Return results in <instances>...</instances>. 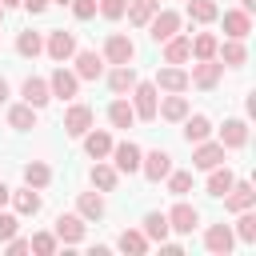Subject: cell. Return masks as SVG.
I'll return each mask as SVG.
<instances>
[{
    "mask_svg": "<svg viewBox=\"0 0 256 256\" xmlns=\"http://www.w3.org/2000/svg\"><path fill=\"white\" fill-rule=\"evenodd\" d=\"M164 180H168V192H172V196H184V192L192 188V172H168Z\"/></svg>",
    "mask_w": 256,
    "mask_h": 256,
    "instance_id": "41",
    "label": "cell"
},
{
    "mask_svg": "<svg viewBox=\"0 0 256 256\" xmlns=\"http://www.w3.org/2000/svg\"><path fill=\"white\" fill-rule=\"evenodd\" d=\"M76 88H80V76H76V72H68V68H56V72L48 76V92H52V96H60V100H72V96H76Z\"/></svg>",
    "mask_w": 256,
    "mask_h": 256,
    "instance_id": "11",
    "label": "cell"
},
{
    "mask_svg": "<svg viewBox=\"0 0 256 256\" xmlns=\"http://www.w3.org/2000/svg\"><path fill=\"white\" fill-rule=\"evenodd\" d=\"M108 120H112V128H132V124H136V112H132V104L120 96V100L108 104Z\"/></svg>",
    "mask_w": 256,
    "mask_h": 256,
    "instance_id": "30",
    "label": "cell"
},
{
    "mask_svg": "<svg viewBox=\"0 0 256 256\" xmlns=\"http://www.w3.org/2000/svg\"><path fill=\"white\" fill-rule=\"evenodd\" d=\"M208 172H212V176H208V196H224V192L232 188V180H236L228 164H216V168H208Z\"/></svg>",
    "mask_w": 256,
    "mask_h": 256,
    "instance_id": "33",
    "label": "cell"
},
{
    "mask_svg": "<svg viewBox=\"0 0 256 256\" xmlns=\"http://www.w3.org/2000/svg\"><path fill=\"white\" fill-rule=\"evenodd\" d=\"M240 8H244V12L252 16V12H256V0H240Z\"/></svg>",
    "mask_w": 256,
    "mask_h": 256,
    "instance_id": "48",
    "label": "cell"
},
{
    "mask_svg": "<svg viewBox=\"0 0 256 256\" xmlns=\"http://www.w3.org/2000/svg\"><path fill=\"white\" fill-rule=\"evenodd\" d=\"M16 228H20V216H12V212H0V240L16 236Z\"/></svg>",
    "mask_w": 256,
    "mask_h": 256,
    "instance_id": "44",
    "label": "cell"
},
{
    "mask_svg": "<svg viewBox=\"0 0 256 256\" xmlns=\"http://www.w3.org/2000/svg\"><path fill=\"white\" fill-rule=\"evenodd\" d=\"M0 16H4V4H0Z\"/></svg>",
    "mask_w": 256,
    "mask_h": 256,
    "instance_id": "52",
    "label": "cell"
},
{
    "mask_svg": "<svg viewBox=\"0 0 256 256\" xmlns=\"http://www.w3.org/2000/svg\"><path fill=\"white\" fill-rule=\"evenodd\" d=\"M180 32V12H172V8H156V16L148 20V36L156 40V44H164L168 36H176Z\"/></svg>",
    "mask_w": 256,
    "mask_h": 256,
    "instance_id": "3",
    "label": "cell"
},
{
    "mask_svg": "<svg viewBox=\"0 0 256 256\" xmlns=\"http://www.w3.org/2000/svg\"><path fill=\"white\" fill-rule=\"evenodd\" d=\"M56 244H60V240H56V232H36V236L28 240V252H36V256H52V252H56Z\"/></svg>",
    "mask_w": 256,
    "mask_h": 256,
    "instance_id": "40",
    "label": "cell"
},
{
    "mask_svg": "<svg viewBox=\"0 0 256 256\" xmlns=\"http://www.w3.org/2000/svg\"><path fill=\"white\" fill-rule=\"evenodd\" d=\"M116 248H120V252H132V256H140V252H148V236H144V232L124 228V232H120V240H116Z\"/></svg>",
    "mask_w": 256,
    "mask_h": 256,
    "instance_id": "38",
    "label": "cell"
},
{
    "mask_svg": "<svg viewBox=\"0 0 256 256\" xmlns=\"http://www.w3.org/2000/svg\"><path fill=\"white\" fill-rule=\"evenodd\" d=\"M208 136H212V120H208V116H200V112H196V116H184V140H188V144H200V140H208Z\"/></svg>",
    "mask_w": 256,
    "mask_h": 256,
    "instance_id": "25",
    "label": "cell"
},
{
    "mask_svg": "<svg viewBox=\"0 0 256 256\" xmlns=\"http://www.w3.org/2000/svg\"><path fill=\"white\" fill-rule=\"evenodd\" d=\"M8 196H12V188H8V184H4V180H0V208H4V204H8Z\"/></svg>",
    "mask_w": 256,
    "mask_h": 256,
    "instance_id": "47",
    "label": "cell"
},
{
    "mask_svg": "<svg viewBox=\"0 0 256 256\" xmlns=\"http://www.w3.org/2000/svg\"><path fill=\"white\" fill-rule=\"evenodd\" d=\"M220 144H224V148H244V144H248V124H244L240 116L224 120V128H220Z\"/></svg>",
    "mask_w": 256,
    "mask_h": 256,
    "instance_id": "21",
    "label": "cell"
},
{
    "mask_svg": "<svg viewBox=\"0 0 256 256\" xmlns=\"http://www.w3.org/2000/svg\"><path fill=\"white\" fill-rule=\"evenodd\" d=\"M216 16H220L216 0H188V20H196V24H212Z\"/></svg>",
    "mask_w": 256,
    "mask_h": 256,
    "instance_id": "36",
    "label": "cell"
},
{
    "mask_svg": "<svg viewBox=\"0 0 256 256\" xmlns=\"http://www.w3.org/2000/svg\"><path fill=\"white\" fill-rule=\"evenodd\" d=\"M192 164L204 168V172L216 168V164H224V144H220V140H216V144H212V140H200L196 152H192Z\"/></svg>",
    "mask_w": 256,
    "mask_h": 256,
    "instance_id": "17",
    "label": "cell"
},
{
    "mask_svg": "<svg viewBox=\"0 0 256 256\" xmlns=\"http://www.w3.org/2000/svg\"><path fill=\"white\" fill-rule=\"evenodd\" d=\"M8 124H12L16 132L36 128V108H32V104H12V108H8Z\"/></svg>",
    "mask_w": 256,
    "mask_h": 256,
    "instance_id": "31",
    "label": "cell"
},
{
    "mask_svg": "<svg viewBox=\"0 0 256 256\" xmlns=\"http://www.w3.org/2000/svg\"><path fill=\"white\" fill-rule=\"evenodd\" d=\"M156 8H160V0H132L124 12H128V24H136V28H144L152 16H156Z\"/></svg>",
    "mask_w": 256,
    "mask_h": 256,
    "instance_id": "29",
    "label": "cell"
},
{
    "mask_svg": "<svg viewBox=\"0 0 256 256\" xmlns=\"http://www.w3.org/2000/svg\"><path fill=\"white\" fill-rule=\"evenodd\" d=\"M76 212H80L84 220H100V216H104V196H100V192H80V196H76Z\"/></svg>",
    "mask_w": 256,
    "mask_h": 256,
    "instance_id": "28",
    "label": "cell"
},
{
    "mask_svg": "<svg viewBox=\"0 0 256 256\" xmlns=\"http://www.w3.org/2000/svg\"><path fill=\"white\" fill-rule=\"evenodd\" d=\"M92 184H96L100 192H116V184H120L116 164H100V160H96V168H92Z\"/></svg>",
    "mask_w": 256,
    "mask_h": 256,
    "instance_id": "32",
    "label": "cell"
},
{
    "mask_svg": "<svg viewBox=\"0 0 256 256\" xmlns=\"http://www.w3.org/2000/svg\"><path fill=\"white\" fill-rule=\"evenodd\" d=\"M0 4H4V8H16V4H20V0H0Z\"/></svg>",
    "mask_w": 256,
    "mask_h": 256,
    "instance_id": "50",
    "label": "cell"
},
{
    "mask_svg": "<svg viewBox=\"0 0 256 256\" xmlns=\"http://www.w3.org/2000/svg\"><path fill=\"white\" fill-rule=\"evenodd\" d=\"M216 60L224 64V68H244V60H248V48H244V40H224V44H216Z\"/></svg>",
    "mask_w": 256,
    "mask_h": 256,
    "instance_id": "14",
    "label": "cell"
},
{
    "mask_svg": "<svg viewBox=\"0 0 256 256\" xmlns=\"http://www.w3.org/2000/svg\"><path fill=\"white\" fill-rule=\"evenodd\" d=\"M44 52H48L56 64H64V60H72V56H76V36H72V32H64V28H52V32H48Z\"/></svg>",
    "mask_w": 256,
    "mask_h": 256,
    "instance_id": "4",
    "label": "cell"
},
{
    "mask_svg": "<svg viewBox=\"0 0 256 256\" xmlns=\"http://www.w3.org/2000/svg\"><path fill=\"white\" fill-rule=\"evenodd\" d=\"M164 216H168V228H172V232H180V236H188V232L200 224V212H196L192 204H176V208H172V212H164Z\"/></svg>",
    "mask_w": 256,
    "mask_h": 256,
    "instance_id": "12",
    "label": "cell"
},
{
    "mask_svg": "<svg viewBox=\"0 0 256 256\" xmlns=\"http://www.w3.org/2000/svg\"><path fill=\"white\" fill-rule=\"evenodd\" d=\"M140 172H144L152 184H160V180L172 172V156H168L164 148H152V152H144V156H140Z\"/></svg>",
    "mask_w": 256,
    "mask_h": 256,
    "instance_id": "5",
    "label": "cell"
},
{
    "mask_svg": "<svg viewBox=\"0 0 256 256\" xmlns=\"http://www.w3.org/2000/svg\"><path fill=\"white\" fill-rule=\"evenodd\" d=\"M256 204V188L248 184V180H232V188L224 192V208L228 212H244V208H252Z\"/></svg>",
    "mask_w": 256,
    "mask_h": 256,
    "instance_id": "9",
    "label": "cell"
},
{
    "mask_svg": "<svg viewBox=\"0 0 256 256\" xmlns=\"http://www.w3.org/2000/svg\"><path fill=\"white\" fill-rule=\"evenodd\" d=\"M156 88H164V92H188V72L176 68V64H168V68L156 72Z\"/></svg>",
    "mask_w": 256,
    "mask_h": 256,
    "instance_id": "20",
    "label": "cell"
},
{
    "mask_svg": "<svg viewBox=\"0 0 256 256\" xmlns=\"http://www.w3.org/2000/svg\"><path fill=\"white\" fill-rule=\"evenodd\" d=\"M8 200L16 204V216H36V212H40V192H36V188H28V184H24L20 192H12Z\"/></svg>",
    "mask_w": 256,
    "mask_h": 256,
    "instance_id": "26",
    "label": "cell"
},
{
    "mask_svg": "<svg viewBox=\"0 0 256 256\" xmlns=\"http://www.w3.org/2000/svg\"><path fill=\"white\" fill-rule=\"evenodd\" d=\"M20 4H24V8H28V12H32V16H36V12H44V8H48V0H20Z\"/></svg>",
    "mask_w": 256,
    "mask_h": 256,
    "instance_id": "46",
    "label": "cell"
},
{
    "mask_svg": "<svg viewBox=\"0 0 256 256\" xmlns=\"http://www.w3.org/2000/svg\"><path fill=\"white\" fill-rule=\"evenodd\" d=\"M220 76H224V64L212 56V60H196V64H192L188 84H196V88H216V84H220Z\"/></svg>",
    "mask_w": 256,
    "mask_h": 256,
    "instance_id": "7",
    "label": "cell"
},
{
    "mask_svg": "<svg viewBox=\"0 0 256 256\" xmlns=\"http://www.w3.org/2000/svg\"><path fill=\"white\" fill-rule=\"evenodd\" d=\"M124 8H128V0H100V16L104 20H120Z\"/></svg>",
    "mask_w": 256,
    "mask_h": 256,
    "instance_id": "42",
    "label": "cell"
},
{
    "mask_svg": "<svg viewBox=\"0 0 256 256\" xmlns=\"http://www.w3.org/2000/svg\"><path fill=\"white\" fill-rule=\"evenodd\" d=\"M164 60L168 64H184V60H192V44H188V36H168L164 40Z\"/></svg>",
    "mask_w": 256,
    "mask_h": 256,
    "instance_id": "23",
    "label": "cell"
},
{
    "mask_svg": "<svg viewBox=\"0 0 256 256\" xmlns=\"http://www.w3.org/2000/svg\"><path fill=\"white\" fill-rule=\"evenodd\" d=\"M20 96H24V104H32L36 112L52 100V92H48V80H40V76H28L24 84H20Z\"/></svg>",
    "mask_w": 256,
    "mask_h": 256,
    "instance_id": "16",
    "label": "cell"
},
{
    "mask_svg": "<svg viewBox=\"0 0 256 256\" xmlns=\"http://www.w3.org/2000/svg\"><path fill=\"white\" fill-rule=\"evenodd\" d=\"M156 96H160L156 84H148V80L140 84L136 80V88H132V112H136V120H156V104H160Z\"/></svg>",
    "mask_w": 256,
    "mask_h": 256,
    "instance_id": "1",
    "label": "cell"
},
{
    "mask_svg": "<svg viewBox=\"0 0 256 256\" xmlns=\"http://www.w3.org/2000/svg\"><path fill=\"white\" fill-rule=\"evenodd\" d=\"M24 184H28V188H36V192H40V188H48V184H52V168H48L44 160L24 164Z\"/></svg>",
    "mask_w": 256,
    "mask_h": 256,
    "instance_id": "27",
    "label": "cell"
},
{
    "mask_svg": "<svg viewBox=\"0 0 256 256\" xmlns=\"http://www.w3.org/2000/svg\"><path fill=\"white\" fill-rule=\"evenodd\" d=\"M108 88H112L116 96H128V92L136 88V68H132V64H116V68L108 72Z\"/></svg>",
    "mask_w": 256,
    "mask_h": 256,
    "instance_id": "19",
    "label": "cell"
},
{
    "mask_svg": "<svg viewBox=\"0 0 256 256\" xmlns=\"http://www.w3.org/2000/svg\"><path fill=\"white\" fill-rule=\"evenodd\" d=\"M72 16L76 20H92L96 16V0H72Z\"/></svg>",
    "mask_w": 256,
    "mask_h": 256,
    "instance_id": "43",
    "label": "cell"
},
{
    "mask_svg": "<svg viewBox=\"0 0 256 256\" xmlns=\"http://www.w3.org/2000/svg\"><path fill=\"white\" fill-rule=\"evenodd\" d=\"M112 160H116V172H140V144H132V140H124V144H112V152H108Z\"/></svg>",
    "mask_w": 256,
    "mask_h": 256,
    "instance_id": "8",
    "label": "cell"
},
{
    "mask_svg": "<svg viewBox=\"0 0 256 256\" xmlns=\"http://www.w3.org/2000/svg\"><path fill=\"white\" fill-rule=\"evenodd\" d=\"M156 116H164V120H172V124H176V120H184V116H188V100H184L180 92H168V96H164V104H156Z\"/></svg>",
    "mask_w": 256,
    "mask_h": 256,
    "instance_id": "24",
    "label": "cell"
},
{
    "mask_svg": "<svg viewBox=\"0 0 256 256\" xmlns=\"http://www.w3.org/2000/svg\"><path fill=\"white\" fill-rule=\"evenodd\" d=\"M232 244H236V236H232V228H228V224H212V228L204 232V248H208V252H216V256H228V252H232Z\"/></svg>",
    "mask_w": 256,
    "mask_h": 256,
    "instance_id": "13",
    "label": "cell"
},
{
    "mask_svg": "<svg viewBox=\"0 0 256 256\" xmlns=\"http://www.w3.org/2000/svg\"><path fill=\"white\" fill-rule=\"evenodd\" d=\"M88 128H92V108H88V104H72V108L64 112V132H68L72 140H80Z\"/></svg>",
    "mask_w": 256,
    "mask_h": 256,
    "instance_id": "10",
    "label": "cell"
},
{
    "mask_svg": "<svg viewBox=\"0 0 256 256\" xmlns=\"http://www.w3.org/2000/svg\"><path fill=\"white\" fill-rule=\"evenodd\" d=\"M188 44H192V56H196V60H212V56H216V44H220V40H216L212 32H196V36H192Z\"/></svg>",
    "mask_w": 256,
    "mask_h": 256,
    "instance_id": "37",
    "label": "cell"
},
{
    "mask_svg": "<svg viewBox=\"0 0 256 256\" xmlns=\"http://www.w3.org/2000/svg\"><path fill=\"white\" fill-rule=\"evenodd\" d=\"M76 76H80V80H100V76H104V56L92 52V48L76 52Z\"/></svg>",
    "mask_w": 256,
    "mask_h": 256,
    "instance_id": "15",
    "label": "cell"
},
{
    "mask_svg": "<svg viewBox=\"0 0 256 256\" xmlns=\"http://www.w3.org/2000/svg\"><path fill=\"white\" fill-rule=\"evenodd\" d=\"M224 32H228L232 40H244V36L252 32V16H248L244 8H232V12H224Z\"/></svg>",
    "mask_w": 256,
    "mask_h": 256,
    "instance_id": "22",
    "label": "cell"
},
{
    "mask_svg": "<svg viewBox=\"0 0 256 256\" xmlns=\"http://www.w3.org/2000/svg\"><path fill=\"white\" fill-rule=\"evenodd\" d=\"M108 64H132L136 60V44H132V36H124V32H112L108 40H104V52H100Z\"/></svg>",
    "mask_w": 256,
    "mask_h": 256,
    "instance_id": "2",
    "label": "cell"
},
{
    "mask_svg": "<svg viewBox=\"0 0 256 256\" xmlns=\"http://www.w3.org/2000/svg\"><path fill=\"white\" fill-rule=\"evenodd\" d=\"M240 220H236V232L232 236H240L244 244H256V212L252 208H244V212H236Z\"/></svg>",
    "mask_w": 256,
    "mask_h": 256,
    "instance_id": "39",
    "label": "cell"
},
{
    "mask_svg": "<svg viewBox=\"0 0 256 256\" xmlns=\"http://www.w3.org/2000/svg\"><path fill=\"white\" fill-rule=\"evenodd\" d=\"M4 100H8V80L0 76V104H4Z\"/></svg>",
    "mask_w": 256,
    "mask_h": 256,
    "instance_id": "49",
    "label": "cell"
},
{
    "mask_svg": "<svg viewBox=\"0 0 256 256\" xmlns=\"http://www.w3.org/2000/svg\"><path fill=\"white\" fill-rule=\"evenodd\" d=\"M16 52H20V56H28V60H36V56L44 52V36H40V32H32V28H28V32H20V36H16Z\"/></svg>",
    "mask_w": 256,
    "mask_h": 256,
    "instance_id": "35",
    "label": "cell"
},
{
    "mask_svg": "<svg viewBox=\"0 0 256 256\" xmlns=\"http://www.w3.org/2000/svg\"><path fill=\"white\" fill-rule=\"evenodd\" d=\"M80 140H84V152H88L92 160H104V156L112 152V136H108L104 128H88Z\"/></svg>",
    "mask_w": 256,
    "mask_h": 256,
    "instance_id": "18",
    "label": "cell"
},
{
    "mask_svg": "<svg viewBox=\"0 0 256 256\" xmlns=\"http://www.w3.org/2000/svg\"><path fill=\"white\" fill-rule=\"evenodd\" d=\"M52 232H56V240H64V244H80V240H84V216H80V212H60L56 224H52Z\"/></svg>",
    "mask_w": 256,
    "mask_h": 256,
    "instance_id": "6",
    "label": "cell"
},
{
    "mask_svg": "<svg viewBox=\"0 0 256 256\" xmlns=\"http://www.w3.org/2000/svg\"><path fill=\"white\" fill-rule=\"evenodd\" d=\"M168 232H172V228H168V216H164V212H148V216H144V236H148V240L164 244Z\"/></svg>",
    "mask_w": 256,
    "mask_h": 256,
    "instance_id": "34",
    "label": "cell"
},
{
    "mask_svg": "<svg viewBox=\"0 0 256 256\" xmlns=\"http://www.w3.org/2000/svg\"><path fill=\"white\" fill-rule=\"evenodd\" d=\"M56 4H72V0H56Z\"/></svg>",
    "mask_w": 256,
    "mask_h": 256,
    "instance_id": "51",
    "label": "cell"
},
{
    "mask_svg": "<svg viewBox=\"0 0 256 256\" xmlns=\"http://www.w3.org/2000/svg\"><path fill=\"white\" fill-rule=\"evenodd\" d=\"M4 244H8V256H24L28 252V240H20V236H8Z\"/></svg>",
    "mask_w": 256,
    "mask_h": 256,
    "instance_id": "45",
    "label": "cell"
}]
</instances>
